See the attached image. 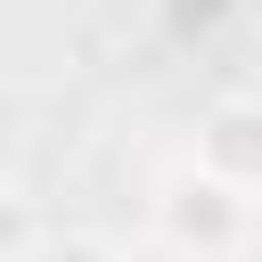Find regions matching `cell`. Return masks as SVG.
Segmentation results:
<instances>
[{
	"instance_id": "6da1fadb",
	"label": "cell",
	"mask_w": 262,
	"mask_h": 262,
	"mask_svg": "<svg viewBox=\"0 0 262 262\" xmlns=\"http://www.w3.org/2000/svg\"><path fill=\"white\" fill-rule=\"evenodd\" d=\"M164 229H172L180 246H196V254H229V246L246 237V188L196 164V172H180V180L164 188Z\"/></svg>"
},
{
	"instance_id": "7a4b0ae2",
	"label": "cell",
	"mask_w": 262,
	"mask_h": 262,
	"mask_svg": "<svg viewBox=\"0 0 262 262\" xmlns=\"http://www.w3.org/2000/svg\"><path fill=\"white\" fill-rule=\"evenodd\" d=\"M33 262H115L106 246H90V237H66V246H41Z\"/></svg>"
},
{
	"instance_id": "3957f363",
	"label": "cell",
	"mask_w": 262,
	"mask_h": 262,
	"mask_svg": "<svg viewBox=\"0 0 262 262\" xmlns=\"http://www.w3.org/2000/svg\"><path fill=\"white\" fill-rule=\"evenodd\" d=\"M0 196H16V147H8V131H0Z\"/></svg>"
}]
</instances>
